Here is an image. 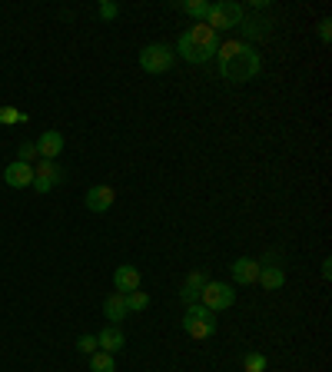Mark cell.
I'll return each mask as SVG.
<instances>
[{
  "instance_id": "cell-1",
  "label": "cell",
  "mask_w": 332,
  "mask_h": 372,
  "mask_svg": "<svg viewBox=\"0 0 332 372\" xmlns=\"http://www.w3.org/2000/svg\"><path fill=\"white\" fill-rule=\"evenodd\" d=\"M216 66H220V77L230 83H249L259 77L263 70V57L256 54L246 40H226L216 50Z\"/></svg>"
},
{
  "instance_id": "cell-2",
  "label": "cell",
  "mask_w": 332,
  "mask_h": 372,
  "mask_svg": "<svg viewBox=\"0 0 332 372\" xmlns=\"http://www.w3.org/2000/svg\"><path fill=\"white\" fill-rule=\"evenodd\" d=\"M186 64H206V60H213L216 57V50H220V33L213 30L210 23H193L189 30L179 33V44L173 47Z\"/></svg>"
},
{
  "instance_id": "cell-3",
  "label": "cell",
  "mask_w": 332,
  "mask_h": 372,
  "mask_svg": "<svg viewBox=\"0 0 332 372\" xmlns=\"http://www.w3.org/2000/svg\"><path fill=\"white\" fill-rule=\"evenodd\" d=\"M179 326L186 332L189 339H210L213 332H216V313H210L206 306H186L183 319H179Z\"/></svg>"
},
{
  "instance_id": "cell-4",
  "label": "cell",
  "mask_w": 332,
  "mask_h": 372,
  "mask_svg": "<svg viewBox=\"0 0 332 372\" xmlns=\"http://www.w3.org/2000/svg\"><path fill=\"white\" fill-rule=\"evenodd\" d=\"M246 17V11L236 4V0H220V4H210V17H206V23H210L213 30H230V27H239Z\"/></svg>"
},
{
  "instance_id": "cell-5",
  "label": "cell",
  "mask_w": 332,
  "mask_h": 372,
  "mask_svg": "<svg viewBox=\"0 0 332 372\" xmlns=\"http://www.w3.org/2000/svg\"><path fill=\"white\" fill-rule=\"evenodd\" d=\"M173 60H177V50L170 44H146L140 50V66L146 74H166L173 66Z\"/></svg>"
},
{
  "instance_id": "cell-6",
  "label": "cell",
  "mask_w": 332,
  "mask_h": 372,
  "mask_svg": "<svg viewBox=\"0 0 332 372\" xmlns=\"http://www.w3.org/2000/svg\"><path fill=\"white\" fill-rule=\"evenodd\" d=\"M236 303V293H232L230 283H206L203 286V293H199V306H206L210 313H223V309H230Z\"/></svg>"
},
{
  "instance_id": "cell-7",
  "label": "cell",
  "mask_w": 332,
  "mask_h": 372,
  "mask_svg": "<svg viewBox=\"0 0 332 372\" xmlns=\"http://www.w3.org/2000/svg\"><path fill=\"white\" fill-rule=\"evenodd\" d=\"M60 180H64V170L57 166V160H37L33 163V190L37 193H50Z\"/></svg>"
},
{
  "instance_id": "cell-8",
  "label": "cell",
  "mask_w": 332,
  "mask_h": 372,
  "mask_svg": "<svg viewBox=\"0 0 332 372\" xmlns=\"http://www.w3.org/2000/svg\"><path fill=\"white\" fill-rule=\"evenodd\" d=\"M83 203H87L90 213H107V209L117 203V190H113V186H107V183L90 186L87 197H83Z\"/></svg>"
},
{
  "instance_id": "cell-9",
  "label": "cell",
  "mask_w": 332,
  "mask_h": 372,
  "mask_svg": "<svg viewBox=\"0 0 332 372\" xmlns=\"http://www.w3.org/2000/svg\"><path fill=\"white\" fill-rule=\"evenodd\" d=\"M37 153H40V160H57V156L64 153V133L60 130H47L37 136Z\"/></svg>"
},
{
  "instance_id": "cell-10",
  "label": "cell",
  "mask_w": 332,
  "mask_h": 372,
  "mask_svg": "<svg viewBox=\"0 0 332 372\" xmlns=\"http://www.w3.org/2000/svg\"><path fill=\"white\" fill-rule=\"evenodd\" d=\"M4 183L13 186V190L33 186V163H20V160L7 163V170H4Z\"/></svg>"
},
{
  "instance_id": "cell-11",
  "label": "cell",
  "mask_w": 332,
  "mask_h": 372,
  "mask_svg": "<svg viewBox=\"0 0 332 372\" xmlns=\"http://www.w3.org/2000/svg\"><path fill=\"white\" fill-rule=\"evenodd\" d=\"M259 260H249V256H239V260H232V279L239 286H253L256 279H259Z\"/></svg>"
},
{
  "instance_id": "cell-12",
  "label": "cell",
  "mask_w": 332,
  "mask_h": 372,
  "mask_svg": "<svg viewBox=\"0 0 332 372\" xmlns=\"http://www.w3.org/2000/svg\"><path fill=\"white\" fill-rule=\"evenodd\" d=\"M210 283L206 279V273L203 269H193V273H186V283H183V289H179V299L186 303V306H196L199 303V293H203V286Z\"/></svg>"
},
{
  "instance_id": "cell-13",
  "label": "cell",
  "mask_w": 332,
  "mask_h": 372,
  "mask_svg": "<svg viewBox=\"0 0 332 372\" xmlns=\"http://www.w3.org/2000/svg\"><path fill=\"white\" fill-rule=\"evenodd\" d=\"M140 279H143V276H140V269H136V266H117V273H113V286H117V293H136V289H140Z\"/></svg>"
},
{
  "instance_id": "cell-14",
  "label": "cell",
  "mask_w": 332,
  "mask_h": 372,
  "mask_svg": "<svg viewBox=\"0 0 332 372\" xmlns=\"http://www.w3.org/2000/svg\"><path fill=\"white\" fill-rule=\"evenodd\" d=\"M103 316L110 319V326H120L126 319V296L123 293H110L103 299Z\"/></svg>"
},
{
  "instance_id": "cell-15",
  "label": "cell",
  "mask_w": 332,
  "mask_h": 372,
  "mask_svg": "<svg viewBox=\"0 0 332 372\" xmlns=\"http://www.w3.org/2000/svg\"><path fill=\"white\" fill-rule=\"evenodd\" d=\"M97 342H100V349L113 356V352H120L123 346H126V336H123L120 326H103L100 329V336H97Z\"/></svg>"
},
{
  "instance_id": "cell-16",
  "label": "cell",
  "mask_w": 332,
  "mask_h": 372,
  "mask_svg": "<svg viewBox=\"0 0 332 372\" xmlns=\"http://www.w3.org/2000/svg\"><path fill=\"white\" fill-rule=\"evenodd\" d=\"M256 283L263 286L266 293H276L286 286V273H283V266H259V279Z\"/></svg>"
},
{
  "instance_id": "cell-17",
  "label": "cell",
  "mask_w": 332,
  "mask_h": 372,
  "mask_svg": "<svg viewBox=\"0 0 332 372\" xmlns=\"http://www.w3.org/2000/svg\"><path fill=\"white\" fill-rule=\"evenodd\" d=\"M173 7L179 13H186V17H193L196 23H206V17H210V4L206 0H177Z\"/></svg>"
},
{
  "instance_id": "cell-18",
  "label": "cell",
  "mask_w": 332,
  "mask_h": 372,
  "mask_svg": "<svg viewBox=\"0 0 332 372\" xmlns=\"http://www.w3.org/2000/svg\"><path fill=\"white\" fill-rule=\"evenodd\" d=\"M239 30H243L246 44H249L253 37H266V33H269V23H266V21H259V17H243V23H239Z\"/></svg>"
},
{
  "instance_id": "cell-19",
  "label": "cell",
  "mask_w": 332,
  "mask_h": 372,
  "mask_svg": "<svg viewBox=\"0 0 332 372\" xmlns=\"http://www.w3.org/2000/svg\"><path fill=\"white\" fill-rule=\"evenodd\" d=\"M90 372H117V362H113L110 352L97 349L93 356H90Z\"/></svg>"
},
{
  "instance_id": "cell-20",
  "label": "cell",
  "mask_w": 332,
  "mask_h": 372,
  "mask_svg": "<svg viewBox=\"0 0 332 372\" xmlns=\"http://www.w3.org/2000/svg\"><path fill=\"white\" fill-rule=\"evenodd\" d=\"M146 306H150V296L146 293H140V289H136V293H126V313H143Z\"/></svg>"
},
{
  "instance_id": "cell-21",
  "label": "cell",
  "mask_w": 332,
  "mask_h": 372,
  "mask_svg": "<svg viewBox=\"0 0 332 372\" xmlns=\"http://www.w3.org/2000/svg\"><path fill=\"white\" fill-rule=\"evenodd\" d=\"M243 372H266V356L263 352H246Z\"/></svg>"
},
{
  "instance_id": "cell-22",
  "label": "cell",
  "mask_w": 332,
  "mask_h": 372,
  "mask_svg": "<svg viewBox=\"0 0 332 372\" xmlns=\"http://www.w3.org/2000/svg\"><path fill=\"white\" fill-rule=\"evenodd\" d=\"M0 123H7V127H13V123H27V113H20L17 107H0Z\"/></svg>"
},
{
  "instance_id": "cell-23",
  "label": "cell",
  "mask_w": 332,
  "mask_h": 372,
  "mask_svg": "<svg viewBox=\"0 0 332 372\" xmlns=\"http://www.w3.org/2000/svg\"><path fill=\"white\" fill-rule=\"evenodd\" d=\"M17 160H20V163H30V160H40V153H37V143L23 140L20 146H17Z\"/></svg>"
},
{
  "instance_id": "cell-24",
  "label": "cell",
  "mask_w": 332,
  "mask_h": 372,
  "mask_svg": "<svg viewBox=\"0 0 332 372\" xmlns=\"http://www.w3.org/2000/svg\"><path fill=\"white\" fill-rule=\"evenodd\" d=\"M97 349H100L97 336H80V339H77V352H83V356H93Z\"/></svg>"
},
{
  "instance_id": "cell-25",
  "label": "cell",
  "mask_w": 332,
  "mask_h": 372,
  "mask_svg": "<svg viewBox=\"0 0 332 372\" xmlns=\"http://www.w3.org/2000/svg\"><path fill=\"white\" fill-rule=\"evenodd\" d=\"M117 17H120V7L113 0H103L100 4V21H117Z\"/></svg>"
},
{
  "instance_id": "cell-26",
  "label": "cell",
  "mask_w": 332,
  "mask_h": 372,
  "mask_svg": "<svg viewBox=\"0 0 332 372\" xmlns=\"http://www.w3.org/2000/svg\"><path fill=\"white\" fill-rule=\"evenodd\" d=\"M319 37L326 40V44L332 40V21H319Z\"/></svg>"
},
{
  "instance_id": "cell-27",
  "label": "cell",
  "mask_w": 332,
  "mask_h": 372,
  "mask_svg": "<svg viewBox=\"0 0 332 372\" xmlns=\"http://www.w3.org/2000/svg\"><path fill=\"white\" fill-rule=\"evenodd\" d=\"M329 266H332V260H322V276H326V279L332 276V269H329Z\"/></svg>"
}]
</instances>
